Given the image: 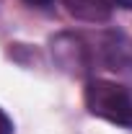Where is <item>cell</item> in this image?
Returning a JSON list of instances; mask_svg holds the SVG:
<instances>
[{"label":"cell","mask_w":132,"mask_h":134,"mask_svg":"<svg viewBox=\"0 0 132 134\" xmlns=\"http://www.w3.org/2000/svg\"><path fill=\"white\" fill-rule=\"evenodd\" d=\"M85 108L93 116L111 121L116 126L132 129V88L114 80H88L85 85Z\"/></svg>","instance_id":"1"},{"label":"cell","mask_w":132,"mask_h":134,"mask_svg":"<svg viewBox=\"0 0 132 134\" xmlns=\"http://www.w3.org/2000/svg\"><path fill=\"white\" fill-rule=\"evenodd\" d=\"M49 49H52L57 67L70 72V75H78V77L91 72V67L96 62L93 47L78 34H57L49 41Z\"/></svg>","instance_id":"2"},{"label":"cell","mask_w":132,"mask_h":134,"mask_svg":"<svg viewBox=\"0 0 132 134\" xmlns=\"http://www.w3.org/2000/svg\"><path fill=\"white\" fill-rule=\"evenodd\" d=\"M93 57L101 67L119 72V75H132V36L124 31L109 29L96 36L93 44Z\"/></svg>","instance_id":"3"},{"label":"cell","mask_w":132,"mask_h":134,"mask_svg":"<svg viewBox=\"0 0 132 134\" xmlns=\"http://www.w3.org/2000/svg\"><path fill=\"white\" fill-rule=\"evenodd\" d=\"M62 5L73 18L85 23H106L114 13L111 0H62Z\"/></svg>","instance_id":"4"},{"label":"cell","mask_w":132,"mask_h":134,"mask_svg":"<svg viewBox=\"0 0 132 134\" xmlns=\"http://www.w3.org/2000/svg\"><path fill=\"white\" fill-rule=\"evenodd\" d=\"M0 134H13V121L3 108H0Z\"/></svg>","instance_id":"5"},{"label":"cell","mask_w":132,"mask_h":134,"mask_svg":"<svg viewBox=\"0 0 132 134\" xmlns=\"http://www.w3.org/2000/svg\"><path fill=\"white\" fill-rule=\"evenodd\" d=\"M114 5H119V8H124V10H132V0H111Z\"/></svg>","instance_id":"6"},{"label":"cell","mask_w":132,"mask_h":134,"mask_svg":"<svg viewBox=\"0 0 132 134\" xmlns=\"http://www.w3.org/2000/svg\"><path fill=\"white\" fill-rule=\"evenodd\" d=\"M29 5H39V8H44V5H52V0H26Z\"/></svg>","instance_id":"7"}]
</instances>
